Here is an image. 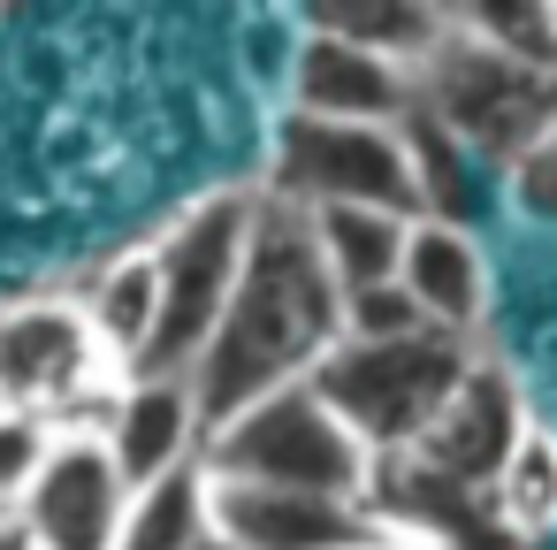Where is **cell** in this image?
I'll return each instance as SVG.
<instances>
[{
    "label": "cell",
    "instance_id": "cell-3",
    "mask_svg": "<svg viewBox=\"0 0 557 550\" xmlns=\"http://www.w3.org/2000/svg\"><path fill=\"white\" fill-rule=\"evenodd\" d=\"M207 474L214 481H252V489H306V497H344L367 504L374 451L351 436V420L313 390H275L252 413L222 420L207 436Z\"/></svg>",
    "mask_w": 557,
    "mask_h": 550
},
{
    "label": "cell",
    "instance_id": "cell-18",
    "mask_svg": "<svg viewBox=\"0 0 557 550\" xmlns=\"http://www.w3.org/2000/svg\"><path fill=\"white\" fill-rule=\"evenodd\" d=\"M496 520H504V535L519 542V535H549L557 527V436L549 428H527V443L511 451V466L496 474Z\"/></svg>",
    "mask_w": 557,
    "mask_h": 550
},
{
    "label": "cell",
    "instance_id": "cell-2",
    "mask_svg": "<svg viewBox=\"0 0 557 550\" xmlns=\"http://www.w3.org/2000/svg\"><path fill=\"white\" fill-rule=\"evenodd\" d=\"M260 207L268 192L260 184H222L207 199H191L161 237H153V260H161V344L146 359V375H191L245 283V260H252V237H260Z\"/></svg>",
    "mask_w": 557,
    "mask_h": 550
},
{
    "label": "cell",
    "instance_id": "cell-9",
    "mask_svg": "<svg viewBox=\"0 0 557 550\" xmlns=\"http://www.w3.org/2000/svg\"><path fill=\"white\" fill-rule=\"evenodd\" d=\"M420 108V77L405 62H382L336 32H298V54H290V115H313V123H382L397 131L405 115Z\"/></svg>",
    "mask_w": 557,
    "mask_h": 550
},
{
    "label": "cell",
    "instance_id": "cell-16",
    "mask_svg": "<svg viewBox=\"0 0 557 550\" xmlns=\"http://www.w3.org/2000/svg\"><path fill=\"white\" fill-rule=\"evenodd\" d=\"M313 32H336L382 62H405L420 77V62L450 39V9H420V0H329V9L306 16Z\"/></svg>",
    "mask_w": 557,
    "mask_h": 550
},
{
    "label": "cell",
    "instance_id": "cell-21",
    "mask_svg": "<svg viewBox=\"0 0 557 550\" xmlns=\"http://www.w3.org/2000/svg\"><path fill=\"white\" fill-rule=\"evenodd\" d=\"M405 337H435V321L405 283H374L344 298V344H405Z\"/></svg>",
    "mask_w": 557,
    "mask_h": 550
},
{
    "label": "cell",
    "instance_id": "cell-25",
    "mask_svg": "<svg viewBox=\"0 0 557 550\" xmlns=\"http://www.w3.org/2000/svg\"><path fill=\"white\" fill-rule=\"evenodd\" d=\"M344 550H420V542H405V535H367V542H344Z\"/></svg>",
    "mask_w": 557,
    "mask_h": 550
},
{
    "label": "cell",
    "instance_id": "cell-23",
    "mask_svg": "<svg viewBox=\"0 0 557 550\" xmlns=\"http://www.w3.org/2000/svg\"><path fill=\"white\" fill-rule=\"evenodd\" d=\"M511 207L534 215V222H557V131L511 169Z\"/></svg>",
    "mask_w": 557,
    "mask_h": 550
},
{
    "label": "cell",
    "instance_id": "cell-15",
    "mask_svg": "<svg viewBox=\"0 0 557 550\" xmlns=\"http://www.w3.org/2000/svg\"><path fill=\"white\" fill-rule=\"evenodd\" d=\"M420 215H389V207H329L313 215L321 260L336 276V291H374V283H405V245H412Z\"/></svg>",
    "mask_w": 557,
    "mask_h": 550
},
{
    "label": "cell",
    "instance_id": "cell-19",
    "mask_svg": "<svg viewBox=\"0 0 557 550\" xmlns=\"http://www.w3.org/2000/svg\"><path fill=\"white\" fill-rule=\"evenodd\" d=\"M481 47L527 62V70H557V0H481V9H450Z\"/></svg>",
    "mask_w": 557,
    "mask_h": 550
},
{
    "label": "cell",
    "instance_id": "cell-13",
    "mask_svg": "<svg viewBox=\"0 0 557 550\" xmlns=\"http://www.w3.org/2000/svg\"><path fill=\"white\" fill-rule=\"evenodd\" d=\"M405 291L420 298V314L443 329V337H473L481 314H488V253L466 222H412V245H405Z\"/></svg>",
    "mask_w": 557,
    "mask_h": 550
},
{
    "label": "cell",
    "instance_id": "cell-7",
    "mask_svg": "<svg viewBox=\"0 0 557 550\" xmlns=\"http://www.w3.org/2000/svg\"><path fill=\"white\" fill-rule=\"evenodd\" d=\"M268 199L298 207V215H329V207H389V215H420V176H412V146L405 123H313V115H283L275 146H268Z\"/></svg>",
    "mask_w": 557,
    "mask_h": 550
},
{
    "label": "cell",
    "instance_id": "cell-10",
    "mask_svg": "<svg viewBox=\"0 0 557 550\" xmlns=\"http://www.w3.org/2000/svg\"><path fill=\"white\" fill-rule=\"evenodd\" d=\"M207 405L191 390V375H131L115 390V413L100 428L108 459L123 466L131 489H153L184 466H207Z\"/></svg>",
    "mask_w": 557,
    "mask_h": 550
},
{
    "label": "cell",
    "instance_id": "cell-8",
    "mask_svg": "<svg viewBox=\"0 0 557 550\" xmlns=\"http://www.w3.org/2000/svg\"><path fill=\"white\" fill-rule=\"evenodd\" d=\"M131 497L138 489L123 481V466L108 459L100 436H62L47 474L16 504V520L39 550H115L123 520H131Z\"/></svg>",
    "mask_w": 557,
    "mask_h": 550
},
{
    "label": "cell",
    "instance_id": "cell-20",
    "mask_svg": "<svg viewBox=\"0 0 557 550\" xmlns=\"http://www.w3.org/2000/svg\"><path fill=\"white\" fill-rule=\"evenodd\" d=\"M405 146H412V176H420V215L428 222H466V169H473V154L428 108L405 115Z\"/></svg>",
    "mask_w": 557,
    "mask_h": 550
},
{
    "label": "cell",
    "instance_id": "cell-12",
    "mask_svg": "<svg viewBox=\"0 0 557 550\" xmlns=\"http://www.w3.org/2000/svg\"><path fill=\"white\" fill-rule=\"evenodd\" d=\"M214 535H230L237 550H344V542H367V535H389V527L367 504H344V497L214 481Z\"/></svg>",
    "mask_w": 557,
    "mask_h": 550
},
{
    "label": "cell",
    "instance_id": "cell-27",
    "mask_svg": "<svg viewBox=\"0 0 557 550\" xmlns=\"http://www.w3.org/2000/svg\"><path fill=\"white\" fill-rule=\"evenodd\" d=\"M9 413H16V405H9V390H0V420H9Z\"/></svg>",
    "mask_w": 557,
    "mask_h": 550
},
{
    "label": "cell",
    "instance_id": "cell-6",
    "mask_svg": "<svg viewBox=\"0 0 557 550\" xmlns=\"http://www.w3.org/2000/svg\"><path fill=\"white\" fill-rule=\"evenodd\" d=\"M131 375L100 352L77 298L0 306V390L16 413H47L62 436H100Z\"/></svg>",
    "mask_w": 557,
    "mask_h": 550
},
{
    "label": "cell",
    "instance_id": "cell-17",
    "mask_svg": "<svg viewBox=\"0 0 557 550\" xmlns=\"http://www.w3.org/2000/svg\"><path fill=\"white\" fill-rule=\"evenodd\" d=\"M207 542H214V474L184 466V474L131 497V520H123L115 550H207Z\"/></svg>",
    "mask_w": 557,
    "mask_h": 550
},
{
    "label": "cell",
    "instance_id": "cell-1",
    "mask_svg": "<svg viewBox=\"0 0 557 550\" xmlns=\"http://www.w3.org/2000/svg\"><path fill=\"white\" fill-rule=\"evenodd\" d=\"M344 344V291L321 260L313 215L268 199L260 207V237L245 260V283L207 344V359L191 367V390L207 405V428L252 413L275 390H298L329 367V352Z\"/></svg>",
    "mask_w": 557,
    "mask_h": 550
},
{
    "label": "cell",
    "instance_id": "cell-26",
    "mask_svg": "<svg viewBox=\"0 0 557 550\" xmlns=\"http://www.w3.org/2000/svg\"><path fill=\"white\" fill-rule=\"evenodd\" d=\"M207 550H237V542H230V535H214V542H207Z\"/></svg>",
    "mask_w": 557,
    "mask_h": 550
},
{
    "label": "cell",
    "instance_id": "cell-28",
    "mask_svg": "<svg viewBox=\"0 0 557 550\" xmlns=\"http://www.w3.org/2000/svg\"><path fill=\"white\" fill-rule=\"evenodd\" d=\"M0 520H9V512H0Z\"/></svg>",
    "mask_w": 557,
    "mask_h": 550
},
{
    "label": "cell",
    "instance_id": "cell-22",
    "mask_svg": "<svg viewBox=\"0 0 557 550\" xmlns=\"http://www.w3.org/2000/svg\"><path fill=\"white\" fill-rule=\"evenodd\" d=\"M54 443H62V428L47 413H9L0 420V512H16L32 497V481L47 474Z\"/></svg>",
    "mask_w": 557,
    "mask_h": 550
},
{
    "label": "cell",
    "instance_id": "cell-14",
    "mask_svg": "<svg viewBox=\"0 0 557 550\" xmlns=\"http://www.w3.org/2000/svg\"><path fill=\"white\" fill-rule=\"evenodd\" d=\"M77 306H85L100 352H108L123 375H146V359H153V344H161V260H153V245L115 253V260L85 283Z\"/></svg>",
    "mask_w": 557,
    "mask_h": 550
},
{
    "label": "cell",
    "instance_id": "cell-5",
    "mask_svg": "<svg viewBox=\"0 0 557 550\" xmlns=\"http://www.w3.org/2000/svg\"><path fill=\"white\" fill-rule=\"evenodd\" d=\"M473 344L466 337H405V344H336L329 367L313 375V390L351 420V436L374 459L420 451V436L435 428V413L450 405V390L466 382Z\"/></svg>",
    "mask_w": 557,
    "mask_h": 550
},
{
    "label": "cell",
    "instance_id": "cell-4",
    "mask_svg": "<svg viewBox=\"0 0 557 550\" xmlns=\"http://www.w3.org/2000/svg\"><path fill=\"white\" fill-rule=\"evenodd\" d=\"M420 108L473 154V161H504V176L557 131V70H527L496 47H481L458 16L450 39L420 62Z\"/></svg>",
    "mask_w": 557,
    "mask_h": 550
},
{
    "label": "cell",
    "instance_id": "cell-24",
    "mask_svg": "<svg viewBox=\"0 0 557 550\" xmlns=\"http://www.w3.org/2000/svg\"><path fill=\"white\" fill-rule=\"evenodd\" d=\"M0 550H39V542L24 535V520H16V512H9V520H0Z\"/></svg>",
    "mask_w": 557,
    "mask_h": 550
},
{
    "label": "cell",
    "instance_id": "cell-11",
    "mask_svg": "<svg viewBox=\"0 0 557 550\" xmlns=\"http://www.w3.org/2000/svg\"><path fill=\"white\" fill-rule=\"evenodd\" d=\"M527 405H519V382L496 367V359H473L466 382L450 390V405L435 413V428L420 436V459L466 489H496V474L511 466V451L527 443Z\"/></svg>",
    "mask_w": 557,
    "mask_h": 550
}]
</instances>
